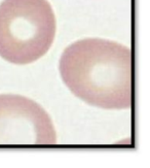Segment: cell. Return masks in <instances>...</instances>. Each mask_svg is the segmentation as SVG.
<instances>
[{
    "mask_svg": "<svg viewBox=\"0 0 150 168\" xmlns=\"http://www.w3.org/2000/svg\"><path fill=\"white\" fill-rule=\"evenodd\" d=\"M64 84L89 105L105 109L132 106V51L115 41L86 38L65 49L59 64Z\"/></svg>",
    "mask_w": 150,
    "mask_h": 168,
    "instance_id": "6da1fadb",
    "label": "cell"
},
{
    "mask_svg": "<svg viewBox=\"0 0 150 168\" xmlns=\"http://www.w3.org/2000/svg\"><path fill=\"white\" fill-rule=\"evenodd\" d=\"M56 29L47 0H4L0 4V57L16 65L35 62L51 49Z\"/></svg>",
    "mask_w": 150,
    "mask_h": 168,
    "instance_id": "7a4b0ae2",
    "label": "cell"
},
{
    "mask_svg": "<svg viewBox=\"0 0 150 168\" xmlns=\"http://www.w3.org/2000/svg\"><path fill=\"white\" fill-rule=\"evenodd\" d=\"M57 144L51 118L38 103L14 94H0V144Z\"/></svg>",
    "mask_w": 150,
    "mask_h": 168,
    "instance_id": "3957f363",
    "label": "cell"
}]
</instances>
